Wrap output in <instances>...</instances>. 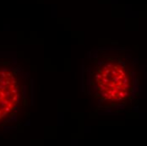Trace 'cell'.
Returning a JSON list of instances; mask_svg holds the SVG:
<instances>
[{"label": "cell", "instance_id": "cell-2", "mask_svg": "<svg viewBox=\"0 0 147 146\" xmlns=\"http://www.w3.org/2000/svg\"><path fill=\"white\" fill-rule=\"evenodd\" d=\"M25 85L19 69L0 62V127L9 123L22 108Z\"/></svg>", "mask_w": 147, "mask_h": 146}, {"label": "cell", "instance_id": "cell-1", "mask_svg": "<svg viewBox=\"0 0 147 146\" xmlns=\"http://www.w3.org/2000/svg\"><path fill=\"white\" fill-rule=\"evenodd\" d=\"M86 71L90 95L100 109L121 108L133 102L138 74L129 57L100 51L89 62Z\"/></svg>", "mask_w": 147, "mask_h": 146}]
</instances>
